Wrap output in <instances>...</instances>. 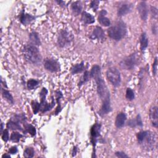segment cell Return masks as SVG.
Listing matches in <instances>:
<instances>
[{"label":"cell","mask_w":158,"mask_h":158,"mask_svg":"<svg viewBox=\"0 0 158 158\" xmlns=\"http://www.w3.org/2000/svg\"><path fill=\"white\" fill-rule=\"evenodd\" d=\"M32 107L34 111V113L36 114L40 109V103H38L37 101H32Z\"/></svg>","instance_id":"33"},{"label":"cell","mask_w":158,"mask_h":158,"mask_svg":"<svg viewBox=\"0 0 158 158\" xmlns=\"http://www.w3.org/2000/svg\"><path fill=\"white\" fill-rule=\"evenodd\" d=\"M132 10V5L129 4H123L120 6L117 11V14L119 16H125L129 13Z\"/></svg>","instance_id":"17"},{"label":"cell","mask_w":158,"mask_h":158,"mask_svg":"<svg viewBox=\"0 0 158 158\" xmlns=\"http://www.w3.org/2000/svg\"><path fill=\"white\" fill-rule=\"evenodd\" d=\"M91 38L93 40L104 41L105 40V35L103 30L100 27H96L91 34Z\"/></svg>","instance_id":"13"},{"label":"cell","mask_w":158,"mask_h":158,"mask_svg":"<svg viewBox=\"0 0 158 158\" xmlns=\"http://www.w3.org/2000/svg\"><path fill=\"white\" fill-rule=\"evenodd\" d=\"M34 149L33 148H27L24 151V156L26 157H33L34 156Z\"/></svg>","instance_id":"31"},{"label":"cell","mask_w":158,"mask_h":158,"mask_svg":"<svg viewBox=\"0 0 158 158\" xmlns=\"http://www.w3.org/2000/svg\"><path fill=\"white\" fill-rule=\"evenodd\" d=\"M149 118L152 126L156 128L158 124V111L157 106H153L151 107L149 110Z\"/></svg>","instance_id":"12"},{"label":"cell","mask_w":158,"mask_h":158,"mask_svg":"<svg viewBox=\"0 0 158 158\" xmlns=\"http://www.w3.org/2000/svg\"><path fill=\"white\" fill-rule=\"evenodd\" d=\"M48 93V90L43 88L40 92V97H41V103H40V110L42 112H45L51 110L53 106H55V102L53 100L51 104H49L46 101V96Z\"/></svg>","instance_id":"7"},{"label":"cell","mask_w":158,"mask_h":158,"mask_svg":"<svg viewBox=\"0 0 158 158\" xmlns=\"http://www.w3.org/2000/svg\"><path fill=\"white\" fill-rule=\"evenodd\" d=\"M126 120V115L125 113L124 112H120L119 113L117 117H116V119H115V126L117 128H121L122 127L125 122Z\"/></svg>","instance_id":"18"},{"label":"cell","mask_w":158,"mask_h":158,"mask_svg":"<svg viewBox=\"0 0 158 158\" xmlns=\"http://www.w3.org/2000/svg\"><path fill=\"white\" fill-rule=\"evenodd\" d=\"M90 78H93L95 79L98 78V77H101V68L98 65H95L90 72Z\"/></svg>","instance_id":"20"},{"label":"cell","mask_w":158,"mask_h":158,"mask_svg":"<svg viewBox=\"0 0 158 158\" xmlns=\"http://www.w3.org/2000/svg\"><path fill=\"white\" fill-rule=\"evenodd\" d=\"M138 11L143 21H146L148 15V8L146 2H141L138 5Z\"/></svg>","instance_id":"11"},{"label":"cell","mask_w":158,"mask_h":158,"mask_svg":"<svg viewBox=\"0 0 158 158\" xmlns=\"http://www.w3.org/2000/svg\"><path fill=\"white\" fill-rule=\"evenodd\" d=\"M84 63L82 62L80 64H77L75 66H74L71 69V72L72 74H76L82 72L84 71Z\"/></svg>","instance_id":"24"},{"label":"cell","mask_w":158,"mask_h":158,"mask_svg":"<svg viewBox=\"0 0 158 158\" xmlns=\"http://www.w3.org/2000/svg\"><path fill=\"white\" fill-rule=\"evenodd\" d=\"M30 40L32 43V45L36 46V45H40V40L38 37V34L36 32H32L30 35Z\"/></svg>","instance_id":"26"},{"label":"cell","mask_w":158,"mask_h":158,"mask_svg":"<svg viewBox=\"0 0 158 158\" xmlns=\"http://www.w3.org/2000/svg\"><path fill=\"white\" fill-rule=\"evenodd\" d=\"M115 155L119 157H128V156L123 152H116Z\"/></svg>","instance_id":"38"},{"label":"cell","mask_w":158,"mask_h":158,"mask_svg":"<svg viewBox=\"0 0 158 158\" xmlns=\"http://www.w3.org/2000/svg\"><path fill=\"white\" fill-rule=\"evenodd\" d=\"M148 46V38L146 33H143L140 38V48L141 51H144Z\"/></svg>","instance_id":"23"},{"label":"cell","mask_w":158,"mask_h":158,"mask_svg":"<svg viewBox=\"0 0 158 158\" xmlns=\"http://www.w3.org/2000/svg\"><path fill=\"white\" fill-rule=\"evenodd\" d=\"M7 128H10L11 130H18L21 131H24L23 128L20 125L19 122L12 119H11V120L8 122V123L7 124Z\"/></svg>","instance_id":"22"},{"label":"cell","mask_w":158,"mask_h":158,"mask_svg":"<svg viewBox=\"0 0 158 158\" xmlns=\"http://www.w3.org/2000/svg\"><path fill=\"white\" fill-rule=\"evenodd\" d=\"M151 13L153 14L152 15L153 17L156 18L157 16V9L154 7H151Z\"/></svg>","instance_id":"39"},{"label":"cell","mask_w":158,"mask_h":158,"mask_svg":"<svg viewBox=\"0 0 158 158\" xmlns=\"http://www.w3.org/2000/svg\"><path fill=\"white\" fill-rule=\"evenodd\" d=\"M128 125L131 127H135V126H143V123L142 120L141 119V117L140 115H138L135 119L134 120H131L128 122Z\"/></svg>","instance_id":"25"},{"label":"cell","mask_w":158,"mask_h":158,"mask_svg":"<svg viewBox=\"0 0 158 158\" xmlns=\"http://www.w3.org/2000/svg\"><path fill=\"white\" fill-rule=\"evenodd\" d=\"M107 12L105 10H103L100 12L99 16L98 17V22L100 23L101 25L104 27H108L111 24L110 20L105 16Z\"/></svg>","instance_id":"15"},{"label":"cell","mask_w":158,"mask_h":158,"mask_svg":"<svg viewBox=\"0 0 158 158\" xmlns=\"http://www.w3.org/2000/svg\"><path fill=\"white\" fill-rule=\"evenodd\" d=\"M107 33L109 37L112 39L116 41L120 40L125 37L127 33L126 26L122 21L117 22L108 29Z\"/></svg>","instance_id":"2"},{"label":"cell","mask_w":158,"mask_h":158,"mask_svg":"<svg viewBox=\"0 0 158 158\" xmlns=\"http://www.w3.org/2000/svg\"><path fill=\"white\" fill-rule=\"evenodd\" d=\"M126 98L129 101H132L135 98L134 92L130 88H128L126 90Z\"/></svg>","instance_id":"32"},{"label":"cell","mask_w":158,"mask_h":158,"mask_svg":"<svg viewBox=\"0 0 158 158\" xmlns=\"http://www.w3.org/2000/svg\"><path fill=\"white\" fill-rule=\"evenodd\" d=\"M44 67L47 71L51 72H56L60 71V64L58 61L52 58H48L45 60Z\"/></svg>","instance_id":"9"},{"label":"cell","mask_w":158,"mask_h":158,"mask_svg":"<svg viewBox=\"0 0 158 158\" xmlns=\"http://www.w3.org/2000/svg\"><path fill=\"white\" fill-rule=\"evenodd\" d=\"M17 152H18V148L16 146H13L11 148H10L9 150V153H11L13 154H16Z\"/></svg>","instance_id":"40"},{"label":"cell","mask_w":158,"mask_h":158,"mask_svg":"<svg viewBox=\"0 0 158 158\" xmlns=\"http://www.w3.org/2000/svg\"><path fill=\"white\" fill-rule=\"evenodd\" d=\"M9 132L8 131V130H5L3 131V132L2 133V138L3 140V141H5V142H7L9 140Z\"/></svg>","instance_id":"35"},{"label":"cell","mask_w":158,"mask_h":158,"mask_svg":"<svg viewBox=\"0 0 158 158\" xmlns=\"http://www.w3.org/2000/svg\"><path fill=\"white\" fill-rule=\"evenodd\" d=\"M138 60H139V58L137 54L134 53L124 58L120 63V66L122 68L124 69L131 70L137 65L138 63Z\"/></svg>","instance_id":"4"},{"label":"cell","mask_w":158,"mask_h":158,"mask_svg":"<svg viewBox=\"0 0 158 158\" xmlns=\"http://www.w3.org/2000/svg\"><path fill=\"white\" fill-rule=\"evenodd\" d=\"M82 22L86 24H91L95 22V18L90 14L87 13V12H83L82 15V18H81Z\"/></svg>","instance_id":"19"},{"label":"cell","mask_w":158,"mask_h":158,"mask_svg":"<svg viewBox=\"0 0 158 158\" xmlns=\"http://www.w3.org/2000/svg\"><path fill=\"white\" fill-rule=\"evenodd\" d=\"M90 78V73L88 72V71H86L85 73H84V75L82 77L81 80H80V85H83L84 84L85 82H87L89 79Z\"/></svg>","instance_id":"34"},{"label":"cell","mask_w":158,"mask_h":158,"mask_svg":"<svg viewBox=\"0 0 158 158\" xmlns=\"http://www.w3.org/2000/svg\"><path fill=\"white\" fill-rule=\"evenodd\" d=\"M39 85V82L35 79H30L27 82V85L29 90H34Z\"/></svg>","instance_id":"28"},{"label":"cell","mask_w":158,"mask_h":158,"mask_svg":"<svg viewBox=\"0 0 158 158\" xmlns=\"http://www.w3.org/2000/svg\"><path fill=\"white\" fill-rule=\"evenodd\" d=\"M26 59L32 64H38L42 61V56L38 49L34 45H26L23 49Z\"/></svg>","instance_id":"3"},{"label":"cell","mask_w":158,"mask_h":158,"mask_svg":"<svg viewBox=\"0 0 158 158\" xmlns=\"http://www.w3.org/2000/svg\"><path fill=\"white\" fill-rule=\"evenodd\" d=\"M157 58H156L155 60H154V63L153 64V66H152V72L154 75H156L157 74Z\"/></svg>","instance_id":"37"},{"label":"cell","mask_w":158,"mask_h":158,"mask_svg":"<svg viewBox=\"0 0 158 158\" xmlns=\"http://www.w3.org/2000/svg\"><path fill=\"white\" fill-rule=\"evenodd\" d=\"M137 140L143 148L147 151L154 149L157 146V136L151 131H141L136 135Z\"/></svg>","instance_id":"1"},{"label":"cell","mask_w":158,"mask_h":158,"mask_svg":"<svg viewBox=\"0 0 158 158\" xmlns=\"http://www.w3.org/2000/svg\"><path fill=\"white\" fill-rule=\"evenodd\" d=\"M22 135H21L20 133L17 132H13L11 135V140L13 142H19L20 139L22 137Z\"/></svg>","instance_id":"30"},{"label":"cell","mask_w":158,"mask_h":158,"mask_svg":"<svg viewBox=\"0 0 158 158\" xmlns=\"http://www.w3.org/2000/svg\"><path fill=\"white\" fill-rule=\"evenodd\" d=\"M2 95L5 99H6L9 103L13 104L14 100L12 95L10 93L9 91L5 90V89H2Z\"/></svg>","instance_id":"27"},{"label":"cell","mask_w":158,"mask_h":158,"mask_svg":"<svg viewBox=\"0 0 158 158\" xmlns=\"http://www.w3.org/2000/svg\"><path fill=\"white\" fill-rule=\"evenodd\" d=\"M99 3V2L98 1H93V2H91V3L90 4V6H91V8L93 10V11H96L98 10Z\"/></svg>","instance_id":"36"},{"label":"cell","mask_w":158,"mask_h":158,"mask_svg":"<svg viewBox=\"0 0 158 158\" xmlns=\"http://www.w3.org/2000/svg\"><path fill=\"white\" fill-rule=\"evenodd\" d=\"M73 40L72 35L66 30H63L59 33L58 43L60 47H65L69 45Z\"/></svg>","instance_id":"6"},{"label":"cell","mask_w":158,"mask_h":158,"mask_svg":"<svg viewBox=\"0 0 158 158\" xmlns=\"http://www.w3.org/2000/svg\"><path fill=\"white\" fill-rule=\"evenodd\" d=\"M35 18L34 16L27 13H24V12H22L20 17L21 22L24 25H28L32 21L35 20Z\"/></svg>","instance_id":"16"},{"label":"cell","mask_w":158,"mask_h":158,"mask_svg":"<svg viewBox=\"0 0 158 158\" xmlns=\"http://www.w3.org/2000/svg\"><path fill=\"white\" fill-rule=\"evenodd\" d=\"M24 128L26 130V132L29 133L32 136H34L36 134V130L35 128L30 124H25Z\"/></svg>","instance_id":"29"},{"label":"cell","mask_w":158,"mask_h":158,"mask_svg":"<svg viewBox=\"0 0 158 158\" xmlns=\"http://www.w3.org/2000/svg\"><path fill=\"white\" fill-rule=\"evenodd\" d=\"M106 75L108 80L114 87H118L121 82V77L120 72L115 67L109 68L106 72Z\"/></svg>","instance_id":"5"},{"label":"cell","mask_w":158,"mask_h":158,"mask_svg":"<svg viewBox=\"0 0 158 158\" xmlns=\"http://www.w3.org/2000/svg\"><path fill=\"white\" fill-rule=\"evenodd\" d=\"M101 131V125L99 124H95L93 125L91 128V142L94 144V146H95L96 143L97 141L98 138L100 135Z\"/></svg>","instance_id":"10"},{"label":"cell","mask_w":158,"mask_h":158,"mask_svg":"<svg viewBox=\"0 0 158 158\" xmlns=\"http://www.w3.org/2000/svg\"><path fill=\"white\" fill-rule=\"evenodd\" d=\"M11 157V156H10V155H7V154H5V155H3V157Z\"/></svg>","instance_id":"41"},{"label":"cell","mask_w":158,"mask_h":158,"mask_svg":"<svg viewBox=\"0 0 158 158\" xmlns=\"http://www.w3.org/2000/svg\"><path fill=\"white\" fill-rule=\"evenodd\" d=\"M71 8L72 10L73 13L75 15L77 16L79 14H80L82 10V6L80 2H75L72 4Z\"/></svg>","instance_id":"21"},{"label":"cell","mask_w":158,"mask_h":158,"mask_svg":"<svg viewBox=\"0 0 158 158\" xmlns=\"http://www.w3.org/2000/svg\"><path fill=\"white\" fill-rule=\"evenodd\" d=\"M109 95L107 96L104 99H103V105L99 111L100 115H104L107 114L110 111V98Z\"/></svg>","instance_id":"14"},{"label":"cell","mask_w":158,"mask_h":158,"mask_svg":"<svg viewBox=\"0 0 158 158\" xmlns=\"http://www.w3.org/2000/svg\"><path fill=\"white\" fill-rule=\"evenodd\" d=\"M95 80L97 85V91L98 95L102 99H104L107 96L109 95V92L107 90L105 82L101 77L96 79Z\"/></svg>","instance_id":"8"}]
</instances>
